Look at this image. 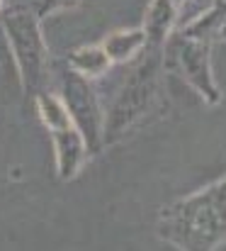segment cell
<instances>
[{"instance_id":"obj_1","label":"cell","mask_w":226,"mask_h":251,"mask_svg":"<svg viewBox=\"0 0 226 251\" xmlns=\"http://www.w3.org/2000/svg\"><path fill=\"white\" fill-rule=\"evenodd\" d=\"M158 237L182 251H212L226 244V176L165 205L158 215Z\"/></svg>"},{"instance_id":"obj_2","label":"cell","mask_w":226,"mask_h":251,"mask_svg":"<svg viewBox=\"0 0 226 251\" xmlns=\"http://www.w3.org/2000/svg\"><path fill=\"white\" fill-rule=\"evenodd\" d=\"M160 74H163V47H146V56L127 76L117 98L110 105L102 125L105 144H114L132 134L136 127L151 120V112L160 102Z\"/></svg>"},{"instance_id":"obj_3","label":"cell","mask_w":226,"mask_h":251,"mask_svg":"<svg viewBox=\"0 0 226 251\" xmlns=\"http://www.w3.org/2000/svg\"><path fill=\"white\" fill-rule=\"evenodd\" d=\"M0 25L12 49V59L17 64L24 95L34 98L42 90H49L51 59H49V49L42 34V17L37 15L34 5H27V2L2 5Z\"/></svg>"},{"instance_id":"obj_4","label":"cell","mask_w":226,"mask_h":251,"mask_svg":"<svg viewBox=\"0 0 226 251\" xmlns=\"http://www.w3.org/2000/svg\"><path fill=\"white\" fill-rule=\"evenodd\" d=\"M59 98L64 100L73 125L78 127V132L85 139L88 154H97L105 147L102 139V125H105V112L100 107L95 85L90 78L75 74L68 66L66 71H61L59 76Z\"/></svg>"},{"instance_id":"obj_5","label":"cell","mask_w":226,"mask_h":251,"mask_svg":"<svg viewBox=\"0 0 226 251\" xmlns=\"http://www.w3.org/2000/svg\"><path fill=\"white\" fill-rule=\"evenodd\" d=\"M163 47L168 49V66H175L185 76V81L197 90V95H202L204 102H222V90L212 74V47L187 39L175 29L170 32Z\"/></svg>"},{"instance_id":"obj_6","label":"cell","mask_w":226,"mask_h":251,"mask_svg":"<svg viewBox=\"0 0 226 251\" xmlns=\"http://www.w3.org/2000/svg\"><path fill=\"white\" fill-rule=\"evenodd\" d=\"M51 142H54V154H56V173L61 180H71L78 176V171L83 168L88 154L85 139L78 132L73 122H64L49 129Z\"/></svg>"},{"instance_id":"obj_7","label":"cell","mask_w":226,"mask_h":251,"mask_svg":"<svg viewBox=\"0 0 226 251\" xmlns=\"http://www.w3.org/2000/svg\"><path fill=\"white\" fill-rule=\"evenodd\" d=\"M175 32H180L187 39L202 42L207 47L226 42V0H217L214 5H209L207 10L195 15L190 22H185Z\"/></svg>"},{"instance_id":"obj_8","label":"cell","mask_w":226,"mask_h":251,"mask_svg":"<svg viewBox=\"0 0 226 251\" xmlns=\"http://www.w3.org/2000/svg\"><path fill=\"white\" fill-rule=\"evenodd\" d=\"M182 2L185 0H151L144 27H141L144 34H146V47L160 49L165 44V39L175 29V22H178Z\"/></svg>"},{"instance_id":"obj_9","label":"cell","mask_w":226,"mask_h":251,"mask_svg":"<svg viewBox=\"0 0 226 251\" xmlns=\"http://www.w3.org/2000/svg\"><path fill=\"white\" fill-rule=\"evenodd\" d=\"M102 49L110 56L112 66L114 64H127L139 51L146 49V34H144V29H122V32H114V34L105 37Z\"/></svg>"},{"instance_id":"obj_10","label":"cell","mask_w":226,"mask_h":251,"mask_svg":"<svg viewBox=\"0 0 226 251\" xmlns=\"http://www.w3.org/2000/svg\"><path fill=\"white\" fill-rule=\"evenodd\" d=\"M68 66L73 69L75 74L85 76V78H100L102 74L110 71L112 61L105 54L102 44H88V47H78L68 54Z\"/></svg>"},{"instance_id":"obj_11","label":"cell","mask_w":226,"mask_h":251,"mask_svg":"<svg viewBox=\"0 0 226 251\" xmlns=\"http://www.w3.org/2000/svg\"><path fill=\"white\" fill-rule=\"evenodd\" d=\"M32 5H34L37 15L44 20V17H49V15H54V12L73 10V7H78V5H80V0H34Z\"/></svg>"},{"instance_id":"obj_12","label":"cell","mask_w":226,"mask_h":251,"mask_svg":"<svg viewBox=\"0 0 226 251\" xmlns=\"http://www.w3.org/2000/svg\"><path fill=\"white\" fill-rule=\"evenodd\" d=\"M217 0H185L182 7H180V15H178V22H175V29L182 27L185 22H190L195 15H200L202 10H207L209 5H214Z\"/></svg>"},{"instance_id":"obj_13","label":"cell","mask_w":226,"mask_h":251,"mask_svg":"<svg viewBox=\"0 0 226 251\" xmlns=\"http://www.w3.org/2000/svg\"><path fill=\"white\" fill-rule=\"evenodd\" d=\"M2 5H5V2H2V0H0V7H2Z\"/></svg>"}]
</instances>
